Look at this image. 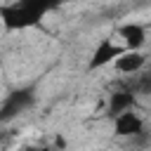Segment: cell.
<instances>
[{"mask_svg":"<svg viewBox=\"0 0 151 151\" xmlns=\"http://www.w3.org/2000/svg\"><path fill=\"white\" fill-rule=\"evenodd\" d=\"M111 71L116 73V78H130L137 76L146 68V52L144 50H125L120 52L111 64Z\"/></svg>","mask_w":151,"mask_h":151,"instance_id":"cell-1","label":"cell"}]
</instances>
